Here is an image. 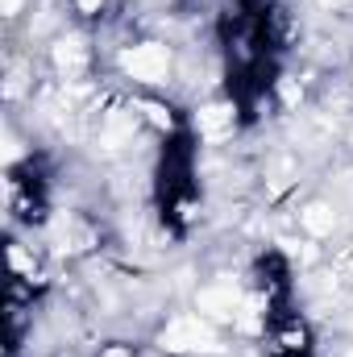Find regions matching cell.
Segmentation results:
<instances>
[{
	"instance_id": "52a82bcc",
	"label": "cell",
	"mask_w": 353,
	"mask_h": 357,
	"mask_svg": "<svg viewBox=\"0 0 353 357\" xmlns=\"http://www.w3.org/2000/svg\"><path fill=\"white\" fill-rule=\"evenodd\" d=\"M133 125H137V116H121V112H112V116H108V129H104V146L117 150L125 137H133Z\"/></svg>"
},
{
	"instance_id": "4fadbf2b",
	"label": "cell",
	"mask_w": 353,
	"mask_h": 357,
	"mask_svg": "<svg viewBox=\"0 0 353 357\" xmlns=\"http://www.w3.org/2000/svg\"><path fill=\"white\" fill-rule=\"evenodd\" d=\"M104 357H133V354H129V349H108Z\"/></svg>"
},
{
	"instance_id": "8992f818",
	"label": "cell",
	"mask_w": 353,
	"mask_h": 357,
	"mask_svg": "<svg viewBox=\"0 0 353 357\" xmlns=\"http://www.w3.org/2000/svg\"><path fill=\"white\" fill-rule=\"evenodd\" d=\"M303 229H308L312 237H329V233L337 229V212H333L329 204H312V208L303 212Z\"/></svg>"
},
{
	"instance_id": "9a60e30c",
	"label": "cell",
	"mask_w": 353,
	"mask_h": 357,
	"mask_svg": "<svg viewBox=\"0 0 353 357\" xmlns=\"http://www.w3.org/2000/svg\"><path fill=\"white\" fill-rule=\"evenodd\" d=\"M341 357H353V349H350V354H341Z\"/></svg>"
},
{
	"instance_id": "9c48e42d",
	"label": "cell",
	"mask_w": 353,
	"mask_h": 357,
	"mask_svg": "<svg viewBox=\"0 0 353 357\" xmlns=\"http://www.w3.org/2000/svg\"><path fill=\"white\" fill-rule=\"evenodd\" d=\"M283 100H287V104H295V100H299V88H295V84H291V79H287V84H283Z\"/></svg>"
},
{
	"instance_id": "6da1fadb",
	"label": "cell",
	"mask_w": 353,
	"mask_h": 357,
	"mask_svg": "<svg viewBox=\"0 0 353 357\" xmlns=\"http://www.w3.org/2000/svg\"><path fill=\"white\" fill-rule=\"evenodd\" d=\"M163 349L171 354H216V328L208 324V316H183L171 320L163 333Z\"/></svg>"
},
{
	"instance_id": "30bf717a",
	"label": "cell",
	"mask_w": 353,
	"mask_h": 357,
	"mask_svg": "<svg viewBox=\"0 0 353 357\" xmlns=\"http://www.w3.org/2000/svg\"><path fill=\"white\" fill-rule=\"evenodd\" d=\"M75 4H80V13H100V4H104V0H75Z\"/></svg>"
},
{
	"instance_id": "3957f363",
	"label": "cell",
	"mask_w": 353,
	"mask_h": 357,
	"mask_svg": "<svg viewBox=\"0 0 353 357\" xmlns=\"http://www.w3.org/2000/svg\"><path fill=\"white\" fill-rule=\"evenodd\" d=\"M195 303H200V312L208 320H237L241 316V303H237V295L229 287H204L195 295Z\"/></svg>"
},
{
	"instance_id": "7c38bea8",
	"label": "cell",
	"mask_w": 353,
	"mask_h": 357,
	"mask_svg": "<svg viewBox=\"0 0 353 357\" xmlns=\"http://www.w3.org/2000/svg\"><path fill=\"white\" fill-rule=\"evenodd\" d=\"M17 8H21V0H4V17H13Z\"/></svg>"
},
{
	"instance_id": "8fae6325",
	"label": "cell",
	"mask_w": 353,
	"mask_h": 357,
	"mask_svg": "<svg viewBox=\"0 0 353 357\" xmlns=\"http://www.w3.org/2000/svg\"><path fill=\"white\" fill-rule=\"evenodd\" d=\"M13 266H17V270H29V258H25L17 245H13Z\"/></svg>"
},
{
	"instance_id": "7a4b0ae2",
	"label": "cell",
	"mask_w": 353,
	"mask_h": 357,
	"mask_svg": "<svg viewBox=\"0 0 353 357\" xmlns=\"http://www.w3.org/2000/svg\"><path fill=\"white\" fill-rule=\"evenodd\" d=\"M121 67H125L133 79H142V84H163L167 71H171V54H167V46H158V42H142V46H133V50L121 54Z\"/></svg>"
},
{
	"instance_id": "277c9868",
	"label": "cell",
	"mask_w": 353,
	"mask_h": 357,
	"mask_svg": "<svg viewBox=\"0 0 353 357\" xmlns=\"http://www.w3.org/2000/svg\"><path fill=\"white\" fill-rule=\"evenodd\" d=\"M233 125H237L233 104H208V108H200V112H195V129H200L208 142L229 137V133H233Z\"/></svg>"
},
{
	"instance_id": "5bb4252c",
	"label": "cell",
	"mask_w": 353,
	"mask_h": 357,
	"mask_svg": "<svg viewBox=\"0 0 353 357\" xmlns=\"http://www.w3.org/2000/svg\"><path fill=\"white\" fill-rule=\"evenodd\" d=\"M324 4H341V0H324Z\"/></svg>"
},
{
	"instance_id": "5b68a950",
	"label": "cell",
	"mask_w": 353,
	"mask_h": 357,
	"mask_svg": "<svg viewBox=\"0 0 353 357\" xmlns=\"http://www.w3.org/2000/svg\"><path fill=\"white\" fill-rule=\"evenodd\" d=\"M54 63H59L63 75H80V71L88 67V50H84V42H80V38L59 42V46H54Z\"/></svg>"
},
{
	"instance_id": "ba28073f",
	"label": "cell",
	"mask_w": 353,
	"mask_h": 357,
	"mask_svg": "<svg viewBox=\"0 0 353 357\" xmlns=\"http://www.w3.org/2000/svg\"><path fill=\"white\" fill-rule=\"evenodd\" d=\"M146 112H150V121H154L158 129H171V112H163L158 104H146Z\"/></svg>"
}]
</instances>
